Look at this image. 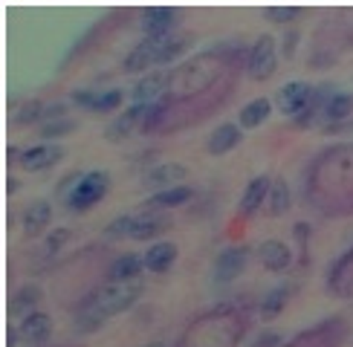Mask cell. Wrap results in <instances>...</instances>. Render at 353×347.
Listing matches in <instances>:
<instances>
[{
	"instance_id": "cell-4",
	"label": "cell",
	"mask_w": 353,
	"mask_h": 347,
	"mask_svg": "<svg viewBox=\"0 0 353 347\" xmlns=\"http://www.w3.org/2000/svg\"><path fill=\"white\" fill-rule=\"evenodd\" d=\"M165 41L168 35L163 38H142L134 50L128 52L125 58V72H137V70H145V67H151V64H163V47H165Z\"/></svg>"
},
{
	"instance_id": "cell-30",
	"label": "cell",
	"mask_w": 353,
	"mask_h": 347,
	"mask_svg": "<svg viewBox=\"0 0 353 347\" xmlns=\"http://www.w3.org/2000/svg\"><path fill=\"white\" fill-rule=\"evenodd\" d=\"M263 14L272 21H292V18H299V9L296 6H267Z\"/></svg>"
},
{
	"instance_id": "cell-10",
	"label": "cell",
	"mask_w": 353,
	"mask_h": 347,
	"mask_svg": "<svg viewBox=\"0 0 353 347\" xmlns=\"http://www.w3.org/2000/svg\"><path fill=\"white\" fill-rule=\"evenodd\" d=\"M148 113V105H130L128 110H122L116 119L105 127V136L110 139V142H119V139H125L130 130H134L137 125H139V119Z\"/></svg>"
},
{
	"instance_id": "cell-6",
	"label": "cell",
	"mask_w": 353,
	"mask_h": 347,
	"mask_svg": "<svg viewBox=\"0 0 353 347\" xmlns=\"http://www.w3.org/2000/svg\"><path fill=\"white\" fill-rule=\"evenodd\" d=\"M246 257H249L246 246H229V249H223L217 255V260H214V281H220V284L234 281L243 272Z\"/></svg>"
},
{
	"instance_id": "cell-21",
	"label": "cell",
	"mask_w": 353,
	"mask_h": 347,
	"mask_svg": "<svg viewBox=\"0 0 353 347\" xmlns=\"http://www.w3.org/2000/svg\"><path fill=\"white\" fill-rule=\"evenodd\" d=\"M270 116V101L267 98H252L249 105L241 107V127H258Z\"/></svg>"
},
{
	"instance_id": "cell-12",
	"label": "cell",
	"mask_w": 353,
	"mask_h": 347,
	"mask_svg": "<svg viewBox=\"0 0 353 347\" xmlns=\"http://www.w3.org/2000/svg\"><path fill=\"white\" fill-rule=\"evenodd\" d=\"M171 226V217L165 211H145L139 217H134V229H130V238L137 240H148L154 235H159L163 229Z\"/></svg>"
},
{
	"instance_id": "cell-16",
	"label": "cell",
	"mask_w": 353,
	"mask_h": 347,
	"mask_svg": "<svg viewBox=\"0 0 353 347\" xmlns=\"http://www.w3.org/2000/svg\"><path fill=\"white\" fill-rule=\"evenodd\" d=\"M142 257H145V269H151V272H165V269L174 264V260H176V246H174L171 240H159V243H154Z\"/></svg>"
},
{
	"instance_id": "cell-34",
	"label": "cell",
	"mask_w": 353,
	"mask_h": 347,
	"mask_svg": "<svg viewBox=\"0 0 353 347\" xmlns=\"http://www.w3.org/2000/svg\"><path fill=\"white\" fill-rule=\"evenodd\" d=\"M145 347H165V344H145Z\"/></svg>"
},
{
	"instance_id": "cell-31",
	"label": "cell",
	"mask_w": 353,
	"mask_h": 347,
	"mask_svg": "<svg viewBox=\"0 0 353 347\" xmlns=\"http://www.w3.org/2000/svg\"><path fill=\"white\" fill-rule=\"evenodd\" d=\"M67 238H70V229H55V231H50V238H47V252L52 255Z\"/></svg>"
},
{
	"instance_id": "cell-13",
	"label": "cell",
	"mask_w": 353,
	"mask_h": 347,
	"mask_svg": "<svg viewBox=\"0 0 353 347\" xmlns=\"http://www.w3.org/2000/svg\"><path fill=\"white\" fill-rule=\"evenodd\" d=\"M238 142H241V125L223 122V125H217L209 134V139H205V148H209V154H226Z\"/></svg>"
},
{
	"instance_id": "cell-33",
	"label": "cell",
	"mask_w": 353,
	"mask_h": 347,
	"mask_svg": "<svg viewBox=\"0 0 353 347\" xmlns=\"http://www.w3.org/2000/svg\"><path fill=\"white\" fill-rule=\"evenodd\" d=\"M67 105H64V101H58V105H50L47 110H43V119H47V122H55V119H67Z\"/></svg>"
},
{
	"instance_id": "cell-23",
	"label": "cell",
	"mask_w": 353,
	"mask_h": 347,
	"mask_svg": "<svg viewBox=\"0 0 353 347\" xmlns=\"http://www.w3.org/2000/svg\"><path fill=\"white\" fill-rule=\"evenodd\" d=\"M270 211L272 214H287L290 211V185L284 177H275L270 185Z\"/></svg>"
},
{
	"instance_id": "cell-7",
	"label": "cell",
	"mask_w": 353,
	"mask_h": 347,
	"mask_svg": "<svg viewBox=\"0 0 353 347\" xmlns=\"http://www.w3.org/2000/svg\"><path fill=\"white\" fill-rule=\"evenodd\" d=\"M174 21H176V9H171V6H148V9H142V32H145V38L171 35Z\"/></svg>"
},
{
	"instance_id": "cell-5",
	"label": "cell",
	"mask_w": 353,
	"mask_h": 347,
	"mask_svg": "<svg viewBox=\"0 0 353 347\" xmlns=\"http://www.w3.org/2000/svg\"><path fill=\"white\" fill-rule=\"evenodd\" d=\"M278 64V55H275V38L272 35H261L255 41L252 52H249V72L255 78H270L272 70Z\"/></svg>"
},
{
	"instance_id": "cell-22",
	"label": "cell",
	"mask_w": 353,
	"mask_h": 347,
	"mask_svg": "<svg viewBox=\"0 0 353 347\" xmlns=\"http://www.w3.org/2000/svg\"><path fill=\"white\" fill-rule=\"evenodd\" d=\"M350 110H353V93H333L325 101V116L327 119H336V122L347 119Z\"/></svg>"
},
{
	"instance_id": "cell-25",
	"label": "cell",
	"mask_w": 353,
	"mask_h": 347,
	"mask_svg": "<svg viewBox=\"0 0 353 347\" xmlns=\"http://www.w3.org/2000/svg\"><path fill=\"white\" fill-rule=\"evenodd\" d=\"M130 229H134V217L130 214H122V217H116L113 223H108L105 226V235L108 238H130Z\"/></svg>"
},
{
	"instance_id": "cell-26",
	"label": "cell",
	"mask_w": 353,
	"mask_h": 347,
	"mask_svg": "<svg viewBox=\"0 0 353 347\" xmlns=\"http://www.w3.org/2000/svg\"><path fill=\"white\" fill-rule=\"evenodd\" d=\"M70 130H76V119H55V122H43L41 136L43 139H55L61 134H70Z\"/></svg>"
},
{
	"instance_id": "cell-18",
	"label": "cell",
	"mask_w": 353,
	"mask_h": 347,
	"mask_svg": "<svg viewBox=\"0 0 353 347\" xmlns=\"http://www.w3.org/2000/svg\"><path fill=\"white\" fill-rule=\"evenodd\" d=\"M142 266H145L142 255H119L113 260L108 275H110V281H134V278H139Z\"/></svg>"
},
{
	"instance_id": "cell-3",
	"label": "cell",
	"mask_w": 353,
	"mask_h": 347,
	"mask_svg": "<svg viewBox=\"0 0 353 347\" xmlns=\"http://www.w3.org/2000/svg\"><path fill=\"white\" fill-rule=\"evenodd\" d=\"M313 96H316V90L307 81H287L281 90L275 93V105L287 116H301L313 105Z\"/></svg>"
},
{
	"instance_id": "cell-32",
	"label": "cell",
	"mask_w": 353,
	"mask_h": 347,
	"mask_svg": "<svg viewBox=\"0 0 353 347\" xmlns=\"http://www.w3.org/2000/svg\"><path fill=\"white\" fill-rule=\"evenodd\" d=\"M96 98H99V93H93V90H76L72 93V101H76V105H84V107H93Z\"/></svg>"
},
{
	"instance_id": "cell-8",
	"label": "cell",
	"mask_w": 353,
	"mask_h": 347,
	"mask_svg": "<svg viewBox=\"0 0 353 347\" xmlns=\"http://www.w3.org/2000/svg\"><path fill=\"white\" fill-rule=\"evenodd\" d=\"M171 84V72L159 70V72H148V76H142L134 90H130V96H134V105H148L151 98H159Z\"/></svg>"
},
{
	"instance_id": "cell-2",
	"label": "cell",
	"mask_w": 353,
	"mask_h": 347,
	"mask_svg": "<svg viewBox=\"0 0 353 347\" xmlns=\"http://www.w3.org/2000/svg\"><path fill=\"white\" fill-rule=\"evenodd\" d=\"M108 174L105 171H90V174H81L79 182L67 191V206L72 211H84V209H90L96 206V202L108 194Z\"/></svg>"
},
{
	"instance_id": "cell-19",
	"label": "cell",
	"mask_w": 353,
	"mask_h": 347,
	"mask_svg": "<svg viewBox=\"0 0 353 347\" xmlns=\"http://www.w3.org/2000/svg\"><path fill=\"white\" fill-rule=\"evenodd\" d=\"M270 185H272V180L263 177V174L246 185V191H243V197H241V214H243V217H249V214H252V211L261 206L263 194H270Z\"/></svg>"
},
{
	"instance_id": "cell-11",
	"label": "cell",
	"mask_w": 353,
	"mask_h": 347,
	"mask_svg": "<svg viewBox=\"0 0 353 347\" xmlns=\"http://www.w3.org/2000/svg\"><path fill=\"white\" fill-rule=\"evenodd\" d=\"M52 333V318L47 313H29L23 322H21V330H18V339L23 344H41Z\"/></svg>"
},
{
	"instance_id": "cell-17",
	"label": "cell",
	"mask_w": 353,
	"mask_h": 347,
	"mask_svg": "<svg viewBox=\"0 0 353 347\" xmlns=\"http://www.w3.org/2000/svg\"><path fill=\"white\" fill-rule=\"evenodd\" d=\"M50 217H52V209H50L47 200L29 202L26 211H23V231H26V235H41V231L47 229Z\"/></svg>"
},
{
	"instance_id": "cell-15",
	"label": "cell",
	"mask_w": 353,
	"mask_h": 347,
	"mask_svg": "<svg viewBox=\"0 0 353 347\" xmlns=\"http://www.w3.org/2000/svg\"><path fill=\"white\" fill-rule=\"evenodd\" d=\"M185 177V168L180 162H163L154 165L148 174H145V185L151 188H171L174 182H180Z\"/></svg>"
},
{
	"instance_id": "cell-28",
	"label": "cell",
	"mask_w": 353,
	"mask_h": 347,
	"mask_svg": "<svg viewBox=\"0 0 353 347\" xmlns=\"http://www.w3.org/2000/svg\"><path fill=\"white\" fill-rule=\"evenodd\" d=\"M38 304V289L35 286H23L18 295H14V301H12V307L14 310H29V307H35Z\"/></svg>"
},
{
	"instance_id": "cell-27",
	"label": "cell",
	"mask_w": 353,
	"mask_h": 347,
	"mask_svg": "<svg viewBox=\"0 0 353 347\" xmlns=\"http://www.w3.org/2000/svg\"><path fill=\"white\" fill-rule=\"evenodd\" d=\"M43 110H47V107H43L41 101H26V105H23L18 113H14V125H29V122H35L38 116H43Z\"/></svg>"
},
{
	"instance_id": "cell-14",
	"label": "cell",
	"mask_w": 353,
	"mask_h": 347,
	"mask_svg": "<svg viewBox=\"0 0 353 347\" xmlns=\"http://www.w3.org/2000/svg\"><path fill=\"white\" fill-rule=\"evenodd\" d=\"M258 257H261V264L278 272V269H287L290 266V260H292V252L287 249V243L281 240H263L258 246Z\"/></svg>"
},
{
	"instance_id": "cell-24",
	"label": "cell",
	"mask_w": 353,
	"mask_h": 347,
	"mask_svg": "<svg viewBox=\"0 0 353 347\" xmlns=\"http://www.w3.org/2000/svg\"><path fill=\"white\" fill-rule=\"evenodd\" d=\"M284 304H287V286H278V289H272V293L263 298V304H261V315L267 318H275L278 313L284 310Z\"/></svg>"
},
{
	"instance_id": "cell-29",
	"label": "cell",
	"mask_w": 353,
	"mask_h": 347,
	"mask_svg": "<svg viewBox=\"0 0 353 347\" xmlns=\"http://www.w3.org/2000/svg\"><path fill=\"white\" fill-rule=\"evenodd\" d=\"M119 101H122V90H105V93H99L93 110H113Z\"/></svg>"
},
{
	"instance_id": "cell-1",
	"label": "cell",
	"mask_w": 353,
	"mask_h": 347,
	"mask_svg": "<svg viewBox=\"0 0 353 347\" xmlns=\"http://www.w3.org/2000/svg\"><path fill=\"white\" fill-rule=\"evenodd\" d=\"M139 295H142V281L139 278H134V281H110L108 286H101L93 298H87L79 307L76 327L81 333L84 330H96L108 315H116V313L128 310Z\"/></svg>"
},
{
	"instance_id": "cell-9",
	"label": "cell",
	"mask_w": 353,
	"mask_h": 347,
	"mask_svg": "<svg viewBox=\"0 0 353 347\" xmlns=\"http://www.w3.org/2000/svg\"><path fill=\"white\" fill-rule=\"evenodd\" d=\"M61 156H64V148H61V145L43 142V145H35V148L21 151V165H23L26 171H41V168L55 165Z\"/></svg>"
},
{
	"instance_id": "cell-20",
	"label": "cell",
	"mask_w": 353,
	"mask_h": 347,
	"mask_svg": "<svg viewBox=\"0 0 353 347\" xmlns=\"http://www.w3.org/2000/svg\"><path fill=\"white\" fill-rule=\"evenodd\" d=\"M191 194V185H171V188H159V191L145 202V206H159V209H168V206H180V202H185Z\"/></svg>"
}]
</instances>
